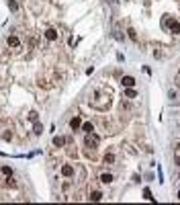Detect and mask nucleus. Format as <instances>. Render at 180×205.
Listing matches in <instances>:
<instances>
[{
  "instance_id": "nucleus-21",
  "label": "nucleus",
  "mask_w": 180,
  "mask_h": 205,
  "mask_svg": "<svg viewBox=\"0 0 180 205\" xmlns=\"http://www.w3.org/2000/svg\"><path fill=\"white\" fill-rule=\"evenodd\" d=\"M2 140H12V133H10V131H6V133H2Z\"/></svg>"
},
{
  "instance_id": "nucleus-3",
  "label": "nucleus",
  "mask_w": 180,
  "mask_h": 205,
  "mask_svg": "<svg viewBox=\"0 0 180 205\" xmlns=\"http://www.w3.org/2000/svg\"><path fill=\"white\" fill-rule=\"evenodd\" d=\"M61 174H64L66 178L74 176V166H72V164H64V166H61Z\"/></svg>"
},
{
  "instance_id": "nucleus-10",
  "label": "nucleus",
  "mask_w": 180,
  "mask_h": 205,
  "mask_svg": "<svg viewBox=\"0 0 180 205\" xmlns=\"http://www.w3.org/2000/svg\"><path fill=\"white\" fill-rule=\"evenodd\" d=\"M102 160H104V164H113L115 162V154H113V152H106Z\"/></svg>"
},
{
  "instance_id": "nucleus-16",
  "label": "nucleus",
  "mask_w": 180,
  "mask_h": 205,
  "mask_svg": "<svg viewBox=\"0 0 180 205\" xmlns=\"http://www.w3.org/2000/svg\"><path fill=\"white\" fill-rule=\"evenodd\" d=\"M33 131H35V133L39 135V133L43 131V125H41V123H39V121H35V127H33Z\"/></svg>"
},
{
  "instance_id": "nucleus-23",
  "label": "nucleus",
  "mask_w": 180,
  "mask_h": 205,
  "mask_svg": "<svg viewBox=\"0 0 180 205\" xmlns=\"http://www.w3.org/2000/svg\"><path fill=\"white\" fill-rule=\"evenodd\" d=\"M178 199H180V191H178Z\"/></svg>"
},
{
  "instance_id": "nucleus-19",
  "label": "nucleus",
  "mask_w": 180,
  "mask_h": 205,
  "mask_svg": "<svg viewBox=\"0 0 180 205\" xmlns=\"http://www.w3.org/2000/svg\"><path fill=\"white\" fill-rule=\"evenodd\" d=\"M29 119H31V121L35 123V121H37V119H39V115H37L35 111H31V113H29Z\"/></svg>"
},
{
  "instance_id": "nucleus-6",
  "label": "nucleus",
  "mask_w": 180,
  "mask_h": 205,
  "mask_svg": "<svg viewBox=\"0 0 180 205\" xmlns=\"http://www.w3.org/2000/svg\"><path fill=\"white\" fill-rule=\"evenodd\" d=\"M57 35H59V33H57L55 29H47V31H45V37H47V41H55V39H57Z\"/></svg>"
},
{
  "instance_id": "nucleus-13",
  "label": "nucleus",
  "mask_w": 180,
  "mask_h": 205,
  "mask_svg": "<svg viewBox=\"0 0 180 205\" xmlns=\"http://www.w3.org/2000/svg\"><path fill=\"white\" fill-rule=\"evenodd\" d=\"M8 8H10L12 12H16V10H19V4H16V0H8Z\"/></svg>"
},
{
  "instance_id": "nucleus-4",
  "label": "nucleus",
  "mask_w": 180,
  "mask_h": 205,
  "mask_svg": "<svg viewBox=\"0 0 180 205\" xmlns=\"http://www.w3.org/2000/svg\"><path fill=\"white\" fill-rule=\"evenodd\" d=\"M6 43L10 45V47H21V41L16 35H10V37H6Z\"/></svg>"
},
{
  "instance_id": "nucleus-7",
  "label": "nucleus",
  "mask_w": 180,
  "mask_h": 205,
  "mask_svg": "<svg viewBox=\"0 0 180 205\" xmlns=\"http://www.w3.org/2000/svg\"><path fill=\"white\" fill-rule=\"evenodd\" d=\"M66 144H68L66 137H61V135H55V137H53V146H55V148H61V146H66Z\"/></svg>"
},
{
  "instance_id": "nucleus-11",
  "label": "nucleus",
  "mask_w": 180,
  "mask_h": 205,
  "mask_svg": "<svg viewBox=\"0 0 180 205\" xmlns=\"http://www.w3.org/2000/svg\"><path fill=\"white\" fill-rule=\"evenodd\" d=\"M100 199H102V193L100 191H92L90 193V201H100Z\"/></svg>"
},
{
  "instance_id": "nucleus-5",
  "label": "nucleus",
  "mask_w": 180,
  "mask_h": 205,
  "mask_svg": "<svg viewBox=\"0 0 180 205\" xmlns=\"http://www.w3.org/2000/svg\"><path fill=\"white\" fill-rule=\"evenodd\" d=\"M123 86H125V88H133V84H135V78L133 76H123Z\"/></svg>"
},
{
  "instance_id": "nucleus-15",
  "label": "nucleus",
  "mask_w": 180,
  "mask_h": 205,
  "mask_svg": "<svg viewBox=\"0 0 180 205\" xmlns=\"http://www.w3.org/2000/svg\"><path fill=\"white\" fill-rule=\"evenodd\" d=\"M82 129H84L86 133H92V131H94V127H92V123H82Z\"/></svg>"
},
{
  "instance_id": "nucleus-14",
  "label": "nucleus",
  "mask_w": 180,
  "mask_h": 205,
  "mask_svg": "<svg viewBox=\"0 0 180 205\" xmlns=\"http://www.w3.org/2000/svg\"><path fill=\"white\" fill-rule=\"evenodd\" d=\"M4 185H6V187H10V189H14V187H16V181H14V178H10V176H6V183H4Z\"/></svg>"
},
{
  "instance_id": "nucleus-20",
  "label": "nucleus",
  "mask_w": 180,
  "mask_h": 205,
  "mask_svg": "<svg viewBox=\"0 0 180 205\" xmlns=\"http://www.w3.org/2000/svg\"><path fill=\"white\" fill-rule=\"evenodd\" d=\"M127 33H129V37H131L133 41H137V33H135L133 29H127Z\"/></svg>"
},
{
  "instance_id": "nucleus-2",
  "label": "nucleus",
  "mask_w": 180,
  "mask_h": 205,
  "mask_svg": "<svg viewBox=\"0 0 180 205\" xmlns=\"http://www.w3.org/2000/svg\"><path fill=\"white\" fill-rule=\"evenodd\" d=\"M164 27H168L174 35H178L180 33V23L178 21H174V19H172V21H170V19H164Z\"/></svg>"
},
{
  "instance_id": "nucleus-9",
  "label": "nucleus",
  "mask_w": 180,
  "mask_h": 205,
  "mask_svg": "<svg viewBox=\"0 0 180 205\" xmlns=\"http://www.w3.org/2000/svg\"><path fill=\"white\" fill-rule=\"evenodd\" d=\"M100 183H104V185H109V183H113V174H109V172H104V174H100Z\"/></svg>"
},
{
  "instance_id": "nucleus-1",
  "label": "nucleus",
  "mask_w": 180,
  "mask_h": 205,
  "mask_svg": "<svg viewBox=\"0 0 180 205\" xmlns=\"http://www.w3.org/2000/svg\"><path fill=\"white\" fill-rule=\"evenodd\" d=\"M98 144H100V137H98L94 131H92V133H86V137H84V146H86L88 150H96Z\"/></svg>"
},
{
  "instance_id": "nucleus-12",
  "label": "nucleus",
  "mask_w": 180,
  "mask_h": 205,
  "mask_svg": "<svg viewBox=\"0 0 180 205\" xmlns=\"http://www.w3.org/2000/svg\"><path fill=\"white\" fill-rule=\"evenodd\" d=\"M125 96H127V99H135V96H137V92H135L133 88H125Z\"/></svg>"
},
{
  "instance_id": "nucleus-8",
  "label": "nucleus",
  "mask_w": 180,
  "mask_h": 205,
  "mask_svg": "<svg viewBox=\"0 0 180 205\" xmlns=\"http://www.w3.org/2000/svg\"><path fill=\"white\" fill-rule=\"evenodd\" d=\"M70 127H72V131L80 129V127H82V121H80V117H74V119L70 121Z\"/></svg>"
},
{
  "instance_id": "nucleus-18",
  "label": "nucleus",
  "mask_w": 180,
  "mask_h": 205,
  "mask_svg": "<svg viewBox=\"0 0 180 205\" xmlns=\"http://www.w3.org/2000/svg\"><path fill=\"white\" fill-rule=\"evenodd\" d=\"M2 174H6V176H10V174H12V170H10V166H2Z\"/></svg>"
},
{
  "instance_id": "nucleus-22",
  "label": "nucleus",
  "mask_w": 180,
  "mask_h": 205,
  "mask_svg": "<svg viewBox=\"0 0 180 205\" xmlns=\"http://www.w3.org/2000/svg\"><path fill=\"white\" fill-rule=\"evenodd\" d=\"M176 164H178V166H180V156H176Z\"/></svg>"
},
{
  "instance_id": "nucleus-17",
  "label": "nucleus",
  "mask_w": 180,
  "mask_h": 205,
  "mask_svg": "<svg viewBox=\"0 0 180 205\" xmlns=\"http://www.w3.org/2000/svg\"><path fill=\"white\" fill-rule=\"evenodd\" d=\"M143 197H145L147 201H154V197H151V191H149V189H145V191H143Z\"/></svg>"
}]
</instances>
